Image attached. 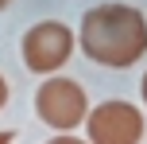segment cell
Wrapping results in <instances>:
<instances>
[{
	"instance_id": "obj_3",
	"label": "cell",
	"mask_w": 147,
	"mask_h": 144,
	"mask_svg": "<svg viewBox=\"0 0 147 144\" xmlns=\"http://www.w3.org/2000/svg\"><path fill=\"white\" fill-rule=\"evenodd\" d=\"M20 51H23V66L31 74H54L74 55V31L58 20H39L35 27H27Z\"/></svg>"
},
{
	"instance_id": "obj_7",
	"label": "cell",
	"mask_w": 147,
	"mask_h": 144,
	"mask_svg": "<svg viewBox=\"0 0 147 144\" xmlns=\"http://www.w3.org/2000/svg\"><path fill=\"white\" fill-rule=\"evenodd\" d=\"M0 144H12V132H0Z\"/></svg>"
},
{
	"instance_id": "obj_5",
	"label": "cell",
	"mask_w": 147,
	"mask_h": 144,
	"mask_svg": "<svg viewBox=\"0 0 147 144\" xmlns=\"http://www.w3.org/2000/svg\"><path fill=\"white\" fill-rule=\"evenodd\" d=\"M47 144H89V140H78L74 132H58V136H51Z\"/></svg>"
},
{
	"instance_id": "obj_9",
	"label": "cell",
	"mask_w": 147,
	"mask_h": 144,
	"mask_svg": "<svg viewBox=\"0 0 147 144\" xmlns=\"http://www.w3.org/2000/svg\"><path fill=\"white\" fill-rule=\"evenodd\" d=\"M8 4H12V0H0V8H8Z\"/></svg>"
},
{
	"instance_id": "obj_1",
	"label": "cell",
	"mask_w": 147,
	"mask_h": 144,
	"mask_svg": "<svg viewBox=\"0 0 147 144\" xmlns=\"http://www.w3.org/2000/svg\"><path fill=\"white\" fill-rule=\"evenodd\" d=\"M78 43L93 62L124 70L147 55V20L132 4H97L81 16Z\"/></svg>"
},
{
	"instance_id": "obj_2",
	"label": "cell",
	"mask_w": 147,
	"mask_h": 144,
	"mask_svg": "<svg viewBox=\"0 0 147 144\" xmlns=\"http://www.w3.org/2000/svg\"><path fill=\"white\" fill-rule=\"evenodd\" d=\"M35 113H39V121L51 125V129L74 132L81 121H85V113H89V98H85V90H81L78 82H70V78H47V82L35 90Z\"/></svg>"
},
{
	"instance_id": "obj_8",
	"label": "cell",
	"mask_w": 147,
	"mask_h": 144,
	"mask_svg": "<svg viewBox=\"0 0 147 144\" xmlns=\"http://www.w3.org/2000/svg\"><path fill=\"white\" fill-rule=\"evenodd\" d=\"M143 101H147V74H143Z\"/></svg>"
},
{
	"instance_id": "obj_4",
	"label": "cell",
	"mask_w": 147,
	"mask_h": 144,
	"mask_svg": "<svg viewBox=\"0 0 147 144\" xmlns=\"http://www.w3.org/2000/svg\"><path fill=\"white\" fill-rule=\"evenodd\" d=\"M89 144H140L143 140V113L132 101H101L97 109L85 113Z\"/></svg>"
},
{
	"instance_id": "obj_6",
	"label": "cell",
	"mask_w": 147,
	"mask_h": 144,
	"mask_svg": "<svg viewBox=\"0 0 147 144\" xmlns=\"http://www.w3.org/2000/svg\"><path fill=\"white\" fill-rule=\"evenodd\" d=\"M4 101H8V82L0 78V105H4Z\"/></svg>"
}]
</instances>
